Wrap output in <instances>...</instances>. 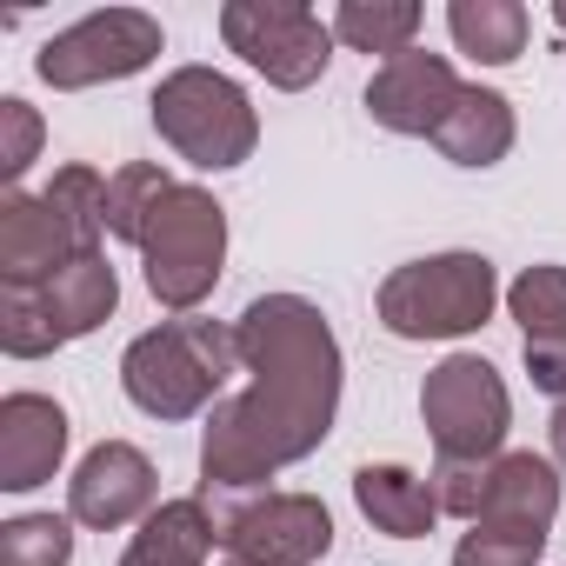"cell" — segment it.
<instances>
[{"mask_svg":"<svg viewBox=\"0 0 566 566\" xmlns=\"http://www.w3.org/2000/svg\"><path fill=\"white\" fill-rule=\"evenodd\" d=\"M167 187H174V180H167L154 160H127L120 174H107V233L140 247V227H147V213L160 207Z\"/></svg>","mask_w":566,"mask_h":566,"instance_id":"cell-22","label":"cell"},{"mask_svg":"<svg viewBox=\"0 0 566 566\" xmlns=\"http://www.w3.org/2000/svg\"><path fill=\"white\" fill-rule=\"evenodd\" d=\"M513 101L506 94H493V87H467L460 101H453V114L440 120V134H433V147L453 160V167H500L506 154H513Z\"/></svg>","mask_w":566,"mask_h":566,"instance_id":"cell-16","label":"cell"},{"mask_svg":"<svg viewBox=\"0 0 566 566\" xmlns=\"http://www.w3.org/2000/svg\"><path fill=\"white\" fill-rule=\"evenodd\" d=\"M546 539L539 533H506V526H473L453 546V566H539Z\"/></svg>","mask_w":566,"mask_h":566,"instance_id":"cell-25","label":"cell"},{"mask_svg":"<svg viewBox=\"0 0 566 566\" xmlns=\"http://www.w3.org/2000/svg\"><path fill=\"white\" fill-rule=\"evenodd\" d=\"M420 420H427L440 460H500L513 400H506V380L480 354H447L420 387Z\"/></svg>","mask_w":566,"mask_h":566,"instance_id":"cell-7","label":"cell"},{"mask_svg":"<svg viewBox=\"0 0 566 566\" xmlns=\"http://www.w3.org/2000/svg\"><path fill=\"white\" fill-rule=\"evenodd\" d=\"M41 301H48V321H54V334H61V347H67V340L94 334V327L120 307V280H114L107 253H81V260H67L48 287H41Z\"/></svg>","mask_w":566,"mask_h":566,"instance_id":"cell-18","label":"cell"},{"mask_svg":"<svg viewBox=\"0 0 566 566\" xmlns=\"http://www.w3.org/2000/svg\"><path fill=\"white\" fill-rule=\"evenodd\" d=\"M160 500V480H154V460L127 440H101L74 480H67V520L94 526V533H120L134 520H147Z\"/></svg>","mask_w":566,"mask_h":566,"instance_id":"cell-10","label":"cell"},{"mask_svg":"<svg viewBox=\"0 0 566 566\" xmlns=\"http://www.w3.org/2000/svg\"><path fill=\"white\" fill-rule=\"evenodd\" d=\"M0 347H8L14 360H41V354L61 347L41 287H0Z\"/></svg>","mask_w":566,"mask_h":566,"instance_id":"cell-24","label":"cell"},{"mask_svg":"<svg viewBox=\"0 0 566 566\" xmlns=\"http://www.w3.org/2000/svg\"><path fill=\"white\" fill-rule=\"evenodd\" d=\"M500 307V273L486 253H427L380 280V327L394 340H460Z\"/></svg>","mask_w":566,"mask_h":566,"instance_id":"cell-3","label":"cell"},{"mask_svg":"<svg viewBox=\"0 0 566 566\" xmlns=\"http://www.w3.org/2000/svg\"><path fill=\"white\" fill-rule=\"evenodd\" d=\"M559 520V467L539 453H500L486 467V506L473 526H506V533H553Z\"/></svg>","mask_w":566,"mask_h":566,"instance_id":"cell-15","label":"cell"},{"mask_svg":"<svg viewBox=\"0 0 566 566\" xmlns=\"http://www.w3.org/2000/svg\"><path fill=\"white\" fill-rule=\"evenodd\" d=\"M546 433H553V460H559V467H566V400H559V407H553V427H546Z\"/></svg>","mask_w":566,"mask_h":566,"instance_id":"cell-28","label":"cell"},{"mask_svg":"<svg viewBox=\"0 0 566 566\" xmlns=\"http://www.w3.org/2000/svg\"><path fill=\"white\" fill-rule=\"evenodd\" d=\"M140 260H147L154 301L174 314H193L220 287V266H227V207L207 187L174 180L140 227Z\"/></svg>","mask_w":566,"mask_h":566,"instance_id":"cell-4","label":"cell"},{"mask_svg":"<svg viewBox=\"0 0 566 566\" xmlns=\"http://www.w3.org/2000/svg\"><path fill=\"white\" fill-rule=\"evenodd\" d=\"M34 154H41V114L21 94H8V101H0V180L14 187L34 167Z\"/></svg>","mask_w":566,"mask_h":566,"instance_id":"cell-26","label":"cell"},{"mask_svg":"<svg viewBox=\"0 0 566 566\" xmlns=\"http://www.w3.org/2000/svg\"><path fill=\"white\" fill-rule=\"evenodd\" d=\"M413 34H420V8H413V0H340V8H334V41L354 48V54L394 61V54L413 48Z\"/></svg>","mask_w":566,"mask_h":566,"instance_id":"cell-21","label":"cell"},{"mask_svg":"<svg viewBox=\"0 0 566 566\" xmlns=\"http://www.w3.org/2000/svg\"><path fill=\"white\" fill-rule=\"evenodd\" d=\"M227 566H240V559H227Z\"/></svg>","mask_w":566,"mask_h":566,"instance_id":"cell-30","label":"cell"},{"mask_svg":"<svg viewBox=\"0 0 566 566\" xmlns=\"http://www.w3.org/2000/svg\"><path fill=\"white\" fill-rule=\"evenodd\" d=\"M354 500L360 513L394 533V539H420L433 520H440V500H433V480H420L413 467H360L354 473Z\"/></svg>","mask_w":566,"mask_h":566,"instance_id":"cell-19","label":"cell"},{"mask_svg":"<svg viewBox=\"0 0 566 566\" xmlns=\"http://www.w3.org/2000/svg\"><path fill=\"white\" fill-rule=\"evenodd\" d=\"M67 453V413L48 394H8L0 400V486L8 493H34L54 480Z\"/></svg>","mask_w":566,"mask_h":566,"instance_id":"cell-14","label":"cell"},{"mask_svg":"<svg viewBox=\"0 0 566 566\" xmlns=\"http://www.w3.org/2000/svg\"><path fill=\"white\" fill-rule=\"evenodd\" d=\"M460 94H467V81L453 74L447 54L407 48V54H394V61L374 67V81H367V114H374L387 134H427V140H433Z\"/></svg>","mask_w":566,"mask_h":566,"instance_id":"cell-11","label":"cell"},{"mask_svg":"<svg viewBox=\"0 0 566 566\" xmlns=\"http://www.w3.org/2000/svg\"><path fill=\"white\" fill-rule=\"evenodd\" d=\"M447 28H453V48L473 54L480 67H506L526 54V8L520 0H453Z\"/></svg>","mask_w":566,"mask_h":566,"instance_id":"cell-20","label":"cell"},{"mask_svg":"<svg viewBox=\"0 0 566 566\" xmlns=\"http://www.w3.org/2000/svg\"><path fill=\"white\" fill-rule=\"evenodd\" d=\"M553 28H559V34H566V0H559V8H553Z\"/></svg>","mask_w":566,"mask_h":566,"instance_id":"cell-29","label":"cell"},{"mask_svg":"<svg viewBox=\"0 0 566 566\" xmlns=\"http://www.w3.org/2000/svg\"><path fill=\"white\" fill-rule=\"evenodd\" d=\"M233 340L253 380L207 413L200 433L207 493H253L280 467H301L307 453H321L340 413V340L314 301L260 294L233 321Z\"/></svg>","mask_w":566,"mask_h":566,"instance_id":"cell-1","label":"cell"},{"mask_svg":"<svg viewBox=\"0 0 566 566\" xmlns=\"http://www.w3.org/2000/svg\"><path fill=\"white\" fill-rule=\"evenodd\" d=\"M160 48H167V34H160L154 14H140V8H107V14H87V21L61 28V34L34 54V74H41L48 87H61V94H81V87L140 74Z\"/></svg>","mask_w":566,"mask_h":566,"instance_id":"cell-9","label":"cell"},{"mask_svg":"<svg viewBox=\"0 0 566 566\" xmlns=\"http://www.w3.org/2000/svg\"><path fill=\"white\" fill-rule=\"evenodd\" d=\"M506 307L520 321L533 387L566 400V266H526L506 287Z\"/></svg>","mask_w":566,"mask_h":566,"instance_id":"cell-13","label":"cell"},{"mask_svg":"<svg viewBox=\"0 0 566 566\" xmlns=\"http://www.w3.org/2000/svg\"><path fill=\"white\" fill-rule=\"evenodd\" d=\"M220 41L266 74V87H314L334 61V21H321L301 0H227L220 8Z\"/></svg>","mask_w":566,"mask_h":566,"instance_id":"cell-6","label":"cell"},{"mask_svg":"<svg viewBox=\"0 0 566 566\" xmlns=\"http://www.w3.org/2000/svg\"><path fill=\"white\" fill-rule=\"evenodd\" d=\"M213 539L240 566H314L334 546V513L314 493H233L213 500Z\"/></svg>","mask_w":566,"mask_h":566,"instance_id":"cell-8","label":"cell"},{"mask_svg":"<svg viewBox=\"0 0 566 566\" xmlns=\"http://www.w3.org/2000/svg\"><path fill=\"white\" fill-rule=\"evenodd\" d=\"M207 553H213V506L193 493V500H160L127 539L120 566H207Z\"/></svg>","mask_w":566,"mask_h":566,"instance_id":"cell-17","label":"cell"},{"mask_svg":"<svg viewBox=\"0 0 566 566\" xmlns=\"http://www.w3.org/2000/svg\"><path fill=\"white\" fill-rule=\"evenodd\" d=\"M486 467L493 460H440L433 467V500H440V513H453V520H480V506H486Z\"/></svg>","mask_w":566,"mask_h":566,"instance_id":"cell-27","label":"cell"},{"mask_svg":"<svg viewBox=\"0 0 566 566\" xmlns=\"http://www.w3.org/2000/svg\"><path fill=\"white\" fill-rule=\"evenodd\" d=\"M81 233L54 213L48 193H8L0 200V287H48V280L81 260Z\"/></svg>","mask_w":566,"mask_h":566,"instance_id":"cell-12","label":"cell"},{"mask_svg":"<svg viewBox=\"0 0 566 566\" xmlns=\"http://www.w3.org/2000/svg\"><path fill=\"white\" fill-rule=\"evenodd\" d=\"M147 107H154L160 140L207 174H227L260 147V114H253L247 87L227 81L220 67H174Z\"/></svg>","mask_w":566,"mask_h":566,"instance_id":"cell-5","label":"cell"},{"mask_svg":"<svg viewBox=\"0 0 566 566\" xmlns=\"http://www.w3.org/2000/svg\"><path fill=\"white\" fill-rule=\"evenodd\" d=\"M240 367V340L220 321H160L120 354V387L154 420H193L220 400L227 374Z\"/></svg>","mask_w":566,"mask_h":566,"instance_id":"cell-2","label":"cell"},{"mask_svg":"<svg viewBox=\"0 0 566 566\" xmlns=\"http://www.w3.org/2000/svg\"><path fill=\"white\" fill-rule=\"evenodd\" d=\"M0 559L8 566H67L74 559V526L61 513H21L0 526Z\"/></svg>","mask_w":566,"mask_h":566,"instance_id":"cell-23","label":"cell"}]
</instances>
